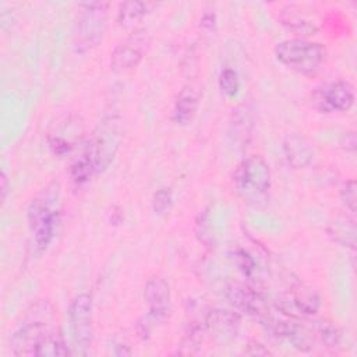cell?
<instances>
[{"label": "cell", "mask_w": 357, "mask_h": 357, "mask_svg": "<svg viewBox=\"0 0 357 357\" xmlns=\"http://www.w3.org/2000/svg\"><path fill=\"white\" fill-rule=\"evenodd\" d=\"M60 184L52 181L29 204L28 222L38 250H46L52 243L60 219Z\"/></svg>", "instance_id": "6da1fadb"}, {"label": "cell", "mask_w": 357, "mask_h": 357, "mask_svg": "<svg viewBox=\"0 0 357 357\" xmlns=\"http://www.w3.org/2000/svg\"><path fill=\"white\" fill-rule=\"evenodd\" d=\"M233 187L247 204L259 205L265 202L271 188V169L266 160L259 155L241 160L233 174Z\"/></svg>", "instance_id": "7a4b0ae2"}, {"label": "cell", "mask_w": 357, "mask_h": 357, "mask_svg": "<svg viewBox=\"0 0 357 357\" xmlns=\"http://www.w3.org/2000/svg\"><path fill=\"white\" fill-rule=\"evenodd\" d=\"M53 318V310L49 304L32 305L25 321L15 329L10 346L15 356H36L39 344L52 331L49 328Z\"/></svg>", "instance_id": "3957f363"}, {"label": "cell", "mask_w": 357, "mask_h": 357, "mask_svg": "<svg viewBox=\"0 0 357 357\" xmlns=\"http://www.w3.org/2000/svg\"><path fill=\"white\" fill-rule=\"evenodd\" d=\"M278 61L300 74L315 73L325 59L324 47L301 38L282 40L275 47Z\"/></svg>", "instance_id": "277c9868"}, {"label": "cell", "mask_w": 357, "mask_h": 357, "mask_svg": "<svg viewBox=\"0 0 357 357\" xmlns=\"http://www.w3.org/2000/svg\"><path fill=\"white\" fill-rule=\"evenodd\" d=\"M107 3L89 1L79 4L75 31L74 46L77 50L85 52L102 40L107 25Z\"/></svg>", "instance_id": "5b68a950"}, {"label": "cell", "mask_w": 357, "mask_h": 357, "mask_svg": "<svg viewBox=\"0 0 357 357\" xmlns=\"http://www.w3.org/2000/svg\"><path fill=\"white\" fill-rule=\"evenodd\" d=\"M70 326L74 347L78 354L86 356L92 344V297L88 293L78 294L70 305Z\"/></svg>", "instance_id": "8992f818"}, {"label": "cell", "mask_w": 357, "mask_h": 357, "mask_svg": "<svg viewBox=\"0 0 357 357\" xmlns=\"http://www.w3.org/2000/svg\"><path fill=\"white\" fill-rule=\"evenodd\" d=\"M144 297L148 304V315L138 325L145 332H152L155 325L162 322L170 311V287L163 278L152 276L145 283Z\"/></svg>", "instance_id": "52a82bcc"}, {"label": "cell", "mask_w": 357, "mask_h": 357, "mask_svg": "<svg viewBox=\"0 0 357 357\" xmlns=\"http://www.w3.org/2000/svg\"><path fill=\"white\" fill-rule=\"evenodd\" d=\"M229 301L240 311L247 315L258 319L262 325H265L271 317L276 312L269 305L265 296L257 289L244 284V283H230L226 290Z\"/></svg>", "instance_id": "ba28073f"}, {"label": "cell", "mask_w": 357, "mask_h": 357, "mask_svg": "<svg viewBox=\"0 0 357 357\" xmlns=\"http://www.w3.org/2000/svg\"><path fill=\"white\" fill-rule=\"evenodd\" d=\"M120 145V128L119 120L114 117L105 119L95 130L92 138L85 146L95 158L99 172L106 169L113 160Z\"/></svg>", "instance_id": "9c48e42d"}, {"label": "cell", "mask_w": 357, "mask_h": 357, "mask_svg": "<svg viewBox=\"0 0 357 357\" xmlns=\"http://www.w3.org/2000/svg\"><path fill=\"white\" fill-rule=\"evenodd\" d=\"M354 88L347 81H332L312 92L311 103L322 113L347 112L354 103Z\"/></svg>", "instance_id": "30bf717a"}, {"label": "cell", "mask_w": 357, "mask_h": 357, "mask_svg": "<svg viewBox=\"0 0 357 357\" xmlns=\"http://www.w3.org/2000/svg\"><path fill=\"white\" fill-rule=\"evenodd\" d=\"M149 47V38L145 32H134L123 39L110 54V68L114 73L135 68L146 54Z\"/></svg>", "instance_id": "8fae6325"}, {"label": "cell", "mask_w": 357, "mask_h": 357, "mask_svg": "<svg viewBox=\"0 0 357 357\" xmlns=\"http://www.w3.org/2000/svg\"><path fill=\"white\" fill-rule=\"evenodd\" d=\"M240 315L236 311L226 308H213L206 314L205 331L209 332L218 342L226 343L236 337L240 329Z\"/></svg>", "instance_id": "7c38bea8"}, {"label": "cell", "mask_w": 357, "mask_h": 357, "mask_svg": "<svg viewBox=\"0 0 357 357\" xmlns=\"http://www.w3.org/2000/svg\"><path fill=\"white\" fill-rule=\"evenodd\" d=\"M311 8L301 4H287L280 10V22L291 32L300 35H312L318 31L317 20L308 14Z\"/></svg>", "instance_id": "4fadbf2b"}, {"label": "cell", "mask_w": 357, "mask_h": 357, "mask_svg": "<svg viewBox=\"0 0 357 357\" xmlns=\"http://www.w3.org/2000/svg\"><path fill=\"white\" fill-rule=\"evenodd\" d=\"M284 303H286V307H280L279 310L290 315H291V310H294L297 314L303 317H310L317 314L321 308L319 294L314 289L307 287L304 284H297L296 287H293L290 291V296L287 297V301Z\"/></svg>", "instance_id": "5bb4252c"}, {"label": "cell", "mask_w": 357, "mask_h": 357, "mask_svg": "<svg viewBox=\"0 0 357 357\" xmlns=\"http://www.w3.org/2000/svg\"><path fill=\"white\" fill-rule=\"evenodd\" d=\"M287 163L294 169L307 167L314 159V148L310 141L300 134H289L282 144Z\"/></svg>", "instance_id": "9a60e30c"}, {"label": "cell", "mask_w": 357, "mask_h": 357, "mask_svg": "<svg viewBox=\"0 0 357 357\" xmlns=\"http://www.w3.org/2000/svg\"><path fill=\"white\" fill-rule=\"evenodd\" d=\"M197 109H198L197 92L190 86H184L176 98L172 117L177 124L184 126L194 119Z\"/></svg>", "instance_id": "2e32d148"}, {"label": "cell", "mask_w": 357, "mask_h": 357, "mask_svg": "<svg viewBox=\"0 0 357 357\" xmlns=\"http://www.w3.org/2000/svg\"><path fill=\"white\" fill-rule=\"evenodd\" d=\"M328 233L332 237L333 241L343 247L354 248L356 245V225L354 220L347 218V216H337L335 218L329 227Z\"/></svg>", "instance_id": "e0dca14e"}, {"label": "cell", "mask_w": 357, "mask_h": 357, "mask_svg": "<svg viewBox=\"0 0 357 357\" xmlns=\"http://www.w3.org/2000/svg\"><path fill=\"white\" fill-rule=\"evenodd\" d=\"M96 173H99L95 158L85 148L84 152L75 158L70 167V176L75 184H84L89 181Z\"/></svg>", "instance_id": "ac0fdd59"}, {"label": "cell", "mask_w": 357, "mask_h": 357, "mask_svg": "<svg viewBox=\"0 0 357 357\" xmlns=\"http://www.w3.org/2000/svg\"><path fill=\"white\" fill-rule=\"evenodd\" d=\"M152 4L144 1H124L119 7L117 22L121 26H132L149 13Z\"/></svg>", "instance_id": "d6986e66"}, {"label": "cell", "mask_w": 357, "mask_h": 357, "mask_svg": "<svg viewBox=\"0 0 357 357\" xmlns=\"http://www.w3.org/2000/svg\"><path fill=\"white\" fill-rule=\"evenodd\" d=\"M231 135L234 139H247V137L251 135L252 128V116L248 106H240L236 110H233V120L230 123Z\"/></svg>", "instance_id": "ffe728a7"}, {"label": "cell", "mask_w": 357, "mask_h": 357, "mask_svg": "<svg viewBox=\"0 0 357 357\" xmlns=\"http://www.w3.org/2000/svg\"><path fill=\"white\" fill-rule=\"evenodd\" d=\"M71 351L68 350L64 339L60 333L50 331L47 336L39 344L36 356L40 357H56V356H68Z\"/></svg>", "instance_id": "44dd1931"}, {"label": "cell", "mask_w": 357, "mask_h": 357, "mask_svg": "<svg viewBox=\"0 0 357 357\" xmlns=\"http://www.w3.org/2000/svg\"><path fill=\"white\" fill-rule=\"evenodd\" d=\"M204 333H205V325L199 326L197 324L191 325L188 331L185 332V336L180 344V354H195L202 344L204 340Z\"/></svg>", "instance_id": "7402d4cb"}, {"label": "cell", "mask_w": 357, "mask_h": 357, "mask_svg": "<svg viewBox=\"0 0 357 357\" xmlns=\"http://www.w3.org/2000/svg\"><path fill=\"white\" fill-rule=\"evenodd\" d=\"M312 333H315V336L328 347H335L340 339V333L337 328L332 325V322H328L324 319L314 322Z\"/></svg>", "instance_id": "603a6c76"}, {"label": "cell", "mask_w": 357, "mask_h": 357, "mask_svg": "<svg viewBox=\"0 0 357 357\" xmlns=\"http://www.w3.org/2000/svg\"><path fill=\"white\" fill-rule=\"evenodd\" d=\"M230 258L233 259L237 269L247 278H252L257 272L255 259L243 248H236L230 252Z\"/></svg>", "instance_id": "cb8c5ba5"}, {"label": "cell", "mask_w": 357, "mask_h": 357, "mask_svg": "<svg viewBox=\"0 0 357 357\" xmlns=\"http://www.w3.org/2000/svg\"><path fill=\"white\" fill-rule=\"evenodd\" d=\"M219 88L222 91V93H225L229 98H233L237 95L238 88H240V81H238V75L237 73L227 67L223 68L219 74Z\"/></svg>", "instance_id": "d4e9b609"}, {"label": "cell", "mask_w": 357, "mask_h": 357, "mask_svg": "<svg viewBox=\"0 0 357 357\" xmlns=\"http://www.w3.org/2000/svg\"><path fill=\"white\" fill-rule=\"evenodd\" d=\"M173 205V192L170 188H159L152 198V208L158 215H163L170 211Z\"/></svg>", "instance_id": "484cf974"}, {"label": "cell", "mask_w": 357, "mask_h": 357, "mask_svg": "<svg viewBox=\"0 0 357 357\" xmlns=\"http://www.w3.org/2000/svg\"><path fill=\"white\" fill-rule=\"evenodd\" d=\"M340 198L346 208L354 213L356 212V205H357V185L354 180L346 181V184L340 190Z\"/></svg>", "instance_id": "4316f807"}, {"label": "cell", "mask_w": 357, "mask_h": 357, "mask_svg": "<svg viewBox=\"0 0 357 357\" xmlns=\"http://www.w3.org/2000/svg\"><path fill=\"white\" fill-rule=\"evenodd\" d=\"M245 354H250V356H268L271 354L268 349H265L261 343L258 342H251L247 344V350H244Z\"/></svg>", "instance_id": "83f0119b"}, {"label": "cell", "mask_w": 357, "mask_h": 357, "mask_svg": "<svg viewBox=\"0 0 357 357\" xmlns=\"http://www.w3.org/2000/svg\"><path fill=\"white\" fill-rule=\"evenodd\" d=\"M112 353L116 356H128L131 354V350L128 349V346L123 343H114V349L112 350Z\"/></svg>", "instance_id": "f1b7e54d"}, {"label": "cell", "mask_w": 357, "mask_h": 357, "mask_svg": "<svg viewBox=\"0 0 357 357\" xmlns=\"http://www.w3.org/2000/svg\"><path fill=\"white\" fill-rule=\"evenodd\" d=\"M0 183H1V185H0V190H1V201H4V198H6V195H7V191H8V180H7L6 173H1V176H0Z\"/></svg>", "instance_id": "f546056e"}]
</instances>
